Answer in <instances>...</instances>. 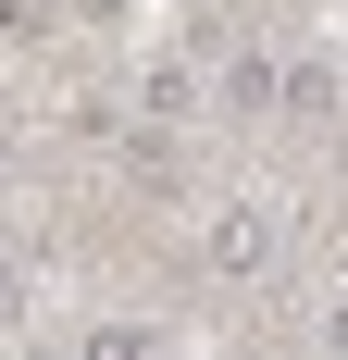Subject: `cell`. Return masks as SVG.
<instances>
[{
	"label": "cell",
	"instance_id": "1",
	"mask_svg": "<svg viewBox=\"0 0 348 360\" xmlns=\"http://www.w3.org/2000/svg\"><path fill=\"white\" fill-rule=\"evenodd\" d=\"M274 249H286V224H274V199H224L211 212V274H274Z\"/></svg>",
	"mask_w": 348,
	"mask_h": 360
},
{
	"label": "cell",
	"instance_id": "2",
	"mask_svg": "<svg viewBox=\"0 0 348 360\" xmlns=\"http://www.w3.org/2000/svg\"><path fill=\"white\" fill-rule=\"evenodd\" d=\"M224 112H249V124L286 112V63H274V50H237V63H224Z\"/></svg>",
	"mask_w": 348,
	"mask_h": 360
},
{
	"label": "cell",
	"instance_id": "3",
	"mask_svg": "<svg viewBox=\"0 0 348 360\" xmlns=\"http://www.w3.org/2000/svg\"><path fill=\"white\" fill-rule=\"evenodd\" d=\"M323 112H336V63L299 50V63H286V124H323Z\"/></svg>",
	"mask_w": 348,
	"mask_h": 360
},
{
	"label": "cell",
	"instance_id": "4",
	"mask_svg": "<svg viewBox=\"0 0 348 360\" xmlns=\"http://www.w3.org/2000/svg\"><path fill=\"white\" fill-rule=\"evenodd\" d=\"M137 112H162V124H187V112H199V87H187L174 63H149V75H137Z\"/></svg>",
	"mask_w": 348,
	"mask_h": 360
},
{
	"label": "cell",
	"instance_id": "5",
	"mask_svg": "<svg viewBox=\"0 0 348 360\" xmlns=\"http://www.w3.org/2000/svg\"><path fill=\"white\" fill-rule=\"evenodd\" d=\"M149 348H162L149 323H87V360H149Z\"/></svg>",
	"mask_w": 348,
	"mask_h": 360
},
{
	"label": "cell",
	"instance_id": "6",
	"mask_svg": "<svg viewBox=\"0 0 348 360\" xmlns=\"http://www.w3.org/2000/svg\"><path fill=\"white\" fill-rule=\"evenodd\" d=\"M25 25H37V0H0V37H25Z\"/></svg>",
	"mask_w": 348,
	"mask_h": 360
},
{
	"label": "cell",
	"instance_id": "7",
	"mask_svg": "<svg viewBox=\"0 0 348 360\" xmlns=\"http://www.w3.org/2000/svg\"><path fill=\"white\" fill-rule=\"evenodd\" d=\"M0 174H13V137H0Z\"/></svg>",
	"mask_w": 348,
	"mask_h": 360
}]
</instances>
